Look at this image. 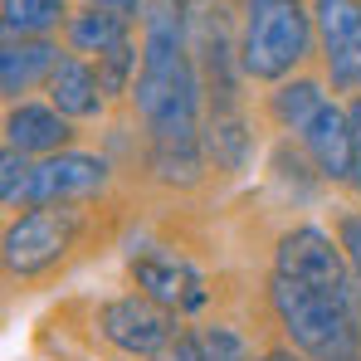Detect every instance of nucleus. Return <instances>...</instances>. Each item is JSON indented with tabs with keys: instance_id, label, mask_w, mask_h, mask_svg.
I'll list each match as a JSON object with an SVG mask.
<instances>
[{
	"instance_id": "obj_1",
	"label": "nucleus",
	"mask_w": 361,
	"mask_h": 361,
	"mask_svg": "<svg viewBox=\"0 0 361 361\" xmlns=\"http://www.w3.org/2000/svg\"><path fill=\"white\" fill-rule=\"evenodd\" d=\"M190 5L185 0H147L142 10V68L132 83L137 118L147 127L152 171L171 185H190L205 161L200 137V63L190 49Z\"/></svg>"
},
{
	"instance_id": "obj_2",
	"label": "nucleus",
	"mask_w": 361,
	"mask_h": 361,
	"mask_svg": "<svg viewBox=\"0 0 361 361\" xmlns=\"http://www.w3.org/2000/svg\"><path fill=\"white\" fill-rule=\"evenodd\" d=\"M269 302L307 361H361V288L342 244L317 225L288 230L274 249Z\"/></svg>"
},
{
	"instance_id": "obj_3",
	"label": "nucleus",
	"mask_w": 361,
	"mask_h": 361,
	"mask_svg": "<svg viewBox=\"0 0 361 361\" xmlns=\"http://www.w3.org/2000/svg\"><path fill=\"white\" fill-rule=\"evenodd\" d=\"M312 44V15L302 0H244L240 68L249 78H283Z\"/></svg>"
},
{
	"instance_id": "obj_4",
	"label": "nucleus",
	"mask_w": 361,
	"mask_h": 361,
	"mask_svg": "<svg viewBox=\"0 0 361 361\" xmlns=\"http://www.w3.org/2000/svg\"><path fill=\"white\" fill-rule=\"evenodd\" d=\"M78 235V210L68 205H39L30 215H20L10 230H5V269L30 279V274H44L49 264H59L68 254V244Z\"/></svg>"
},
{
	"instance_id": "obj_5",
	"label": "nucleus",
	"mask_w": 361,
	"mask_h": 361,
	"mask_svg": "<svg viewBox=\"0 0 361 361\" xmlns=\"http://www.w3.org/2000/svg\"><path fill=\"white\" fill-rule=\"evenodd\" d=\"M98 327H103V337L118 352H127V357H161L176 342V317L161 302H152L147 293H127V298L103 302Z\"/></svg>"
},
{
	"instance_id": "obj_6",
	"label": "nucleus",
	"mask_w": 361,
	"mask_h": 361,
	"mask_svg": "<svg viewBox=\"0 0 361 361\" xmlns=\"http://www.w3.org/2000/svg\"><path fill=\"white\" fill-rule=\"evenodd\" d=\"M132 279L152 302H161L166 312H195L205 302V279L190 259H180L166 244H142L132 249Z\"/></svg>"
},
{
	"instance_id": "obj_7",
	"label": "nucleus",
	"mask_w": 361,
	"mask_h": 361,
	"mask_svg": "<svg viewBox=\"0 0 361 361\" xmlns=\"http://www.w3.org/2000/svg\"><path fill=\"white\" fill-rule=\"evenodd\" d=\"M312 25L322 39V63L332 88H361V0H312Z\"/></svg>"
},
{
	"instance_id": "obj_8",
	"label": "nucleus",
	"mask_w": 361,
	"mask_h": 361,
	"mask_svg": "<svg viewBox=\"0 0 361 361\" xmlns=\"http://www.w3.org/2000/svg\"><path fill=\"white\" fill-rule=\"evenodd\" d=\"M108 185V161L103 157H88V152H59V157H44L30 176L25 190V205L39 210V205H68V200H83V195H98Z\"/></svg>"
},
{
	"instance_id": "obj_9",
	"label": "nucleus",
	"mask_w": 361,
	"mask_h": 361,
	"mask_svg": "<svg viewBox=\"0 0 361 361\" xmlns=\"http://www.w3.org/2000/svg\"><path fill=\"white\" fill-rule=\"evenodd\" d=\"M307 157L317 161V171L327 180H352L357 176V152H352V118L337 103H322L312 118L298 127Z\"/></svg>"
},
{
	"instance_id": "obj_10",
	"label": "nucleus",
	"mask_w": 361,
	"mask_h": 361,
	"mask_svg": "<svg viewBox=\"0 0 361 361\" xmlns=\"http://www.w3.org/2000/svg\"><path fill=\"white\" fill-rule=\"evenodd\" d=\"M5 137L15 152L25 157H59L63 142L73 137L68 132V118L59 108H39V103H20L10 118H5Z\"/></svg>"
},
{
	"instance_id": "obj_11",
	"label": "nucleus",
	"mask_w": 361,
	"mask_h": 361,
	"mask_svg": "<svg viewBox=\"0 0 361 361\" xmlns=\"http://www.w3.org/2000/svg\"><path fill=\"white\" fill-rule=\"evenodd\" d=\"M59 68V49L49 39H5L0 54V88L5 98H20L25 88H35L39 78L49 83V73Z\"/></svg>"
},
{
	"instance_id": "obj_12",
	"label": "nucleus",
	"mask_w": 361,
	"mask_h": 361,
	"mask_svg": "<svg viewBox=\"0 0 361 361\" xmlns=\"http://www.w3.org/2000/svg\"><path fill=\"white\" fill-rule=\"evenodd\" d=\"M49 108H59L63 118H98L103 113V83L83 59H59L49 73Z\"/></svg>"
},
{
	"instance_id": "obj_13",
	"label": "nucleus",
	"mask_w": 361,
	"mask_h": 361,
	"mask_svg": "<svg viewBox=\"0 0 361 361\" xmlns=\"http://www.w3.org/2000/svg\"><path fill=\"white\" fill-rule=\"evenodd\" d=\"M68 44L73 49H83V54H113L127 44V15L118 10H98V5H88V10H78L73 20H68Z\"/></svg>"
},
{
	"instance_id": "obj_14",
	"label": "nucleus",
	"mask_w": 361,
	"mask_h": 361,
	"mask_svg": "<svg viewBox=\"0 0 361 361\" xmlns=\"http://www.w3.org/2000/svg\"><path fill=\"white\" fill-rule=\"evenodd\" d=\"M63 20V0H5V39H39Z\"/></svg>"
},
{
	"instance_id": "obj_15",
	"label": "nucleus",
	"mask_w": 361,
	"mask_h": 361,
	"mask_svg": "<svg viewBox=\"0 0 361 361\" xmlns=\"http://www.w3.org/2000/svg\"><path fill=\"white\" fill-rule=\"evenodd\" d=\"M322 103H327V98H322V88H317V83H307V78H298V83H283V88L274 93V118L283 122L288 132H298V127L312 118Z\"/></svg>"
},
{
	"instance_id": "obj_16",
	"label": "nucleus",
	"mask_w": 361,
	"mask_h": 361,
	"mask_svg": "<svg viewBox=\"0 0 361 361\" xmlns=\"http://www.w3.org/2000/svg\"><path fill=\"white\" fill-rule=\"evenodd\" d=\"M30 176H35V166L25 161V152L5 147V157H0V195H5V205H25Z\"/></svg>"
},
{
	"instance_id": "obj_17",
	"label": "nucleus",
	"mask_w": 361,
	"mask_h": 361,
	"mask_svg": "<svg viewBox=\"0 0 361 361\" xmlns=\"http://www.w3.org/2000/svg\"><path fill=\"white\" fill-rule=\"evenodd\" d=\"M195 337H200V357L205 361H249V347H244V337L235 327H205Z\"/></svg>"
},
{
	"instance_id": "obj_18",
	"label": "nucleus",
	"mask_w": 361,
	"mask_h": 361,
	"mask_svg": "<svg viewBox=\"0 0 361 361\" xmlns=\"http://www.w3.org/2000/svg\"><path fill=\"white\" fill-rule=\"evenodd\" d=\"M132 63H137V49H132V39L113 49V54H103L98 59V83H103V93H122L127 88V78H132Z\"/></svg>"
},
{
	"instance_id": "obj_19",
	"label": "nucleus",
	"mask_w": 361,
	"mask_h": 361,
	"mask_svg": "<svg viewBox=\"0 0 361 361\" xmlns=\"http://www.w3.org/2000/svg\"><path fill=\"white\" fill-rule=\"evenodd\" d=\"M342 254H347V264L357 274V288H361V215H347L342 220Z\"/></svg>"
},
{
	"instance_id": "obj_20",
	"label": "nucleus",
	"mask_w": 361,
	"mask_h": 361,
	"mask_svg": "<svg viewBox=\"0 0 361 361\" xmlns=\"http://www.w3.org/2000/svg\"><path fill=\"white\" fill-rule=\"evenodd\" d=\"M152 361H205L200 357V337H195V332H176V342H171L161 357H152Z\"/></svg>"
},
{
	"instance_id": "obj_21",
	"label": "nucleus",
	"mask_w": 361,
	"mask_h": 361,
	"mask_svg": "<svg viewBox=\"0 0 361 361\" xmlns=\"http://www.w3.org/2000/svg\"><path fill=\"white\" fill-rule=\"evenodd\" d=\"M347 118H352V152H357V190H361V98L357 103H352V108H347Z\"/></svg>"
},
{
	"instance_id": "obj_22",
	"label": "nucleus",
	"mask_w": 361,
	"mask_h": 361,
	"mask_svg": "<svg viewBox=\"0 0 361 361\" xmlns=\"http://www.w3.org/2000/svg\"><path fill=\"white\" fill-rule=\"evenodd\" d=\"M98 10H118V15H137V10H147V0H93Z\"/></svg>"
},
{
	"instance_id": "obj_23",
	"label": "nucleus",
	"mask_w": 361,
	"mask_h": 361,
	"mask_svg": "<svg viewBox=\"0 0 361 361\" xmlns=\"http://www.w3.org/2000/svg\"><path fill=\"white\" fill-rule=\"evenodd\" d=\"M264 361H298V357H293V352H269Z\"/></svg>"
}]
</instances>
